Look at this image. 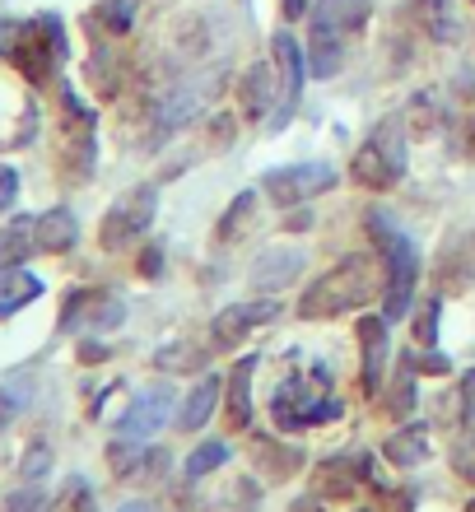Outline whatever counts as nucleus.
I'll return each instance as SVG.
<instances>
[{
	"instance_id": "nucleus-1",
	"label": "nucleus",
	"mask_w": 475,
	"mask_h": 512,
	"mask_svg": "<svg viewBox=\"0 0 475 512\" xmlns=\"http://www.w3.org/2000/svg\"><path fill=\"white\" fill-rule=\"evenodd\" d=\"M378 289V261L373 256H345L326 270L322 280H313L299 298L303 322H326V317H345V312L368 308V298Z\"/></svg>"
},
{
	"instance_id": "nucleus-2",
	"label": "nucleus",
	"mask_w": 475,
	"mask_h": 512,
	"mask_svg": "<svg viewBox=\"0 0 475 512\" xmlns=\"http://www.w3.org/2000/svg\"><path fill=\"white\" fill-rule=\"evenodd\" d=\"M66 52H70V42H66L61 19H56V14H38V19H28V24L14 28V42H10V52H5V61H10L28 84H52V75L61 70V61H66Z\"/></svg>"
},
{
	"instance_id": "nucleus-3",
	"label": "nucleus",
	"mask_w": 475,
	"mask_h": 512,
	"mask_svg": "<svg viewBox=\"0 0 475 512\" xmlns=\"http://www.w3.org/2000/svg\"><path fill=\"white\" fill-rule=\"evenodd\" d=\"M224 84V70H205V75H191V80H182L177 89H168V94L154 103V122H150V140L145 145L159 149L163 140H173L182 126H191L196 117L205 112V103L215 98V89Z\"/></svg>"
},
{
	"instance_id": "nucleus-4",
	"label": "nucleus",
	"mask_w": 475,
	"mask_h": 512,
	"mask_svg": "<svg viewBox=\"0 0 475 512\" xmlns=\"http://www.w3.org/2000/svg\"><path fill=\"white\" fill-rule=\"evenodd\" d=\"M350 177L368 191H392L406 177V131H396V122H382L350 163Z\"/></svg>"
},
{
	"instance_id": "nucleus-5",
	"label": "nucleus",
	"mask_w": 475,
	"mask_h": 512,
	"mask_svg": "<svg viewBox=\"0 0 475 512\" xmlns=\"http://www.w3.org/2000/svg\"><path fill=\"white\" fill-rule=\"evenodd\" d=\"M154 215H159V187H131L122 191L117 201H112V210L103 215V224H98V243H103V252H122L126 243H136V238H145L154 224Z\"/></svg>"
},
{
	"instance_id": "nucleus-6",
	"label": "nucleus",
	"mask_w": 475,
	"mask_h": 512,
	"mask_svg": "<svg viewBox=\"0 0 475 512\" xmlns=\"http://www.w3.org/2000/svg\"><path fill=\"white\" fill-rule=\"evenodd\" d=\"M94 112L80 103L75 89H61V168L70 182H84L94 173Z\"/></svg>"
},
{
	"instance_id": "nucleus-7",
	"label": "nucleus",
	"mask_w": 475,
	"mask_h": 512,
	"mask_svg": "<svg viewBox=\"0 0 475 512\" xmlns=\"http://www.w3.org/2000/svg\"><path fill=\"white\" fill-rule=\"evenodd\" d=\"M340 415V401L336 396H322V391H308V382L294 373V378L285 382V387L275 391V401H271V419H275V429H308V424H326V419H336Z\"/></svg>"
},
{
	"instance_id": "nucleus-8",
	"label": "nucleus",
	"mask_w": 475,
	"mask_h": 512,
	"mask_svg": "<svg viewBox=\"0 0 475 512\" xmlns=\"http://www.w3.org/2000/svg\"><path fill=\"white\" fill-rule=\"evenodd\" d=\"M382 266H387V298H382V317L387 322H406L410 298H415V280H420V252L406 233H396L392 247L382 252Z\"/></svg>"
},
{
	"instance_id": "nucleus-9",
	"label": "nucleus",
	"mask_w": 475,
	"mask_h": 512,
	"mask_svg": "<svg viewBox=\"0 0 475 512\" xmlns=\"http://www.w3.org/2000/svg\"><path fill=\"white\" fill-rule=\"evenodd\" d=\"M271 56H275V70H280V108L271 112V131H285L289 117L299 112L303 80H308V52H303L299 38L285 28V33L271 38Z\"/></svg>"
},
{
	"instance_id": "nucleus-10",
	"label": "nucleus",
	"mask_w": 475,
	"mask_h": 512,
	"mask_svg": "<svg viewBox=\"0 0 475 512\" xmlns=\"http://www.w3.org/2000/svg\"><path fill=\"white\" fill-rule=\"evenodd\" d=\"M126 322V303L108 289H75L61 303V331H117Z\"/></svg>"
},
{
	"instance_id": "nucleus-11",
	"label": "nucleus",
	"mask_w": 475,
	"mask_h": 512,
	"mask_svg": "<svg viewBox=\"0 0 475 512\" xmlns=\"http://www.w3.org/2000/svg\"><path fill=\"white\" fill-rule=\"evenodd\" d=\"M266 196H271L275 205H303L313 201V196H322V191L336 187V168L331 163H294V168H271L266 173Z\"/></svg>"
},
{
	"instance_id": "nucleus-12",
	"label": "nucleus",
	"mask_w": 475,
	"mask_h": 512,
	"mask_svg": "<svg viewBox=\"0 0 475 512\" xmlns=\"http://www.w3.org/2000/svg\"><path fill=\"white\" fill-rule=\"evenodd\" d=\"M275 317H280V303L275 298H252V303H233V308H224L215 317V326H210V340H215V350H238L257 326H271Z\"/></svg>"
},
{
	"instance_id": "nucleus-13",
	"label": "nucleus",
	"mask_w": 475,
	"mask_h": 512,
	"mask_svg": "<svg viewBox=\"0 0 475 512\" xmlns=\"http://www.w3.org/2000/svg\"><path fill=\"white\" fill-rule=\"evenodd\" d=\"M168 415H173V391L168 387L140 391L136 401L126 405V415L117 419V438H136V443H145V438H154V433L168 424Z\"/></svg>"
},
{
	"instance_id": "nucleus-14",
	"label": "nucleus",
	"mask_w": 475,
	"mask_h": 512,
	"mask_svg": "<svg viewBox=\"0 0 475 512\" xmlns=\"http://www.w3.org/2000/svg\"><path fill=\"white\" fill-rule=\"evenodd\" d=\"M238 98H243V112L247 117H271L275 108H280V70L275 66H247L243 84H238Z\"/></svg>"
},
{
	"instance_id": "nucleus-15",
	"label": "nucleus",
	"mask_w": 475,
	"mask_h": 512,
	"mask_svg": "<svg viewBox=\"0 0 475 512\" xmlns=\"http://www.w3.org/2000/svg\"><path fill=\"white\" fill-rule=\"evenodd\" d=\"M373 461H354V457H336V461H322L313 471V489L317 494H331V499H354L359 485H364V475Z\"/></svg>"
},
{
	"instance_id": "nucleus-16",
	"label": "nucleus",
	"mask_w": 475,
	"mask_h": 512,
	"mask_svg": "<svg viewBox=\"0 0 475 512\" xmlns=\"http://www.w3.org/2000/svg\"><path fill=\"white\" fill-rule=\"evenodd\" d=\"M303 270V252L299 247H275V252H261L252 261V289L261 294H275V289H285L294 284V275Z\"/></svg>"
},
{
	"instance_id": "nucleus-17",
	"label": "nucleus",
	"mask_w": 475,
	"mask_h": 512,
	"mask_svg": "<svg viewBox=\"0 0 475 512\" xmlns=\"http://www.w3.org/2000/svg\"><path fill=\"white\" fill-rule=\"evenodd\" d=\"M359 345H364V391H382V368H387V317H359Z\"/></svg>"
},
{
	"instance_id": "nucleus-18",
	"label": "nucleus",
	"mask_w": 475,
	"mask_h": 512,
	"mask_svg": "<svg viewBox=\"0 0 475 512\" xmlns=\"http://www.w3.org/2000/svg\"><path fill=\"white\" fill-rule=\"evenodd\" d=\"M308 75H317V80H331V75H340V66H345V33H336V28L326 24H313V38H308Z\"/></svg>"
},
{
	"instance_id": "nucleus-19",
	"label": "nucleus",
	"mask_w": 475,
	"mask_h": 512,
	"mask_svg": "<svg viewBox=\"0 0 475 512\" xmlns=\"http://www.w3.org/2000/svg\"><path fill=\"white\" fill-rule=\"evenodd\" d=\"M33 238H38V252H70V247L80 243V224H75V215H70L66 205H56V210H47V215H38V229H33Z\"/></svg>"
},
{
	"instance_id": "nucleus-20",
	"label": "nucleus",
	"mask_w": 475,
	"mask_h": 512,
	"mask_svg": "<svg viewBox=\"0 0 475 512\" xmlns=\"http://www.w3.org/2000/svg\"><path fill=\"white\" fill-rule=\"evenodd\" d=\"M252 373H257V359L247 354L224 378V391H229V429H247L252 424Z\"/></svg>"
},
{
	"instance_id": "nucleus-21",
	"label": "nucleus",
	"mask_w": 475,
	"mask_h": 512,
	"mask_svg": "<svg viewBox=\"0 0 475 512\" xmlns=\"http://www.w3.org/2000/svg\"><path fill=\"white\" fill-rule=\"evenodd\" d=\"M42 298V280L33 270L14 266V270H0V322L14 317V312H24L28 303H38Z\"/></svg>"
},
{
	"instance_id": "nucleus-22",
	"label": "nucleus",
	"mask_w": 475,
	"mask_h": 512,
	"mask_svg": "<svg viewBox=\"0 0 475 512\" xmlns=\"http://www.w3.org/2000/svg\"><path fill=\"white\" fill-rule=\"evenodd\" d=\"M33 229H38V219H28V215H14L10 224L0 229V270L24 266L28 256L38 252V238H33Z\"/></svg>"
},
{
	"instance_id": "nucleus-23",
	"label": "nucleus",
	"mask_w": 475,
	"mask_h": 512,
	"mask_svg": "<svg viewBox=\"0 0 475 512\" xmlns=\"http://www.w3.org/2000/svg\"><path fill=\"white\" fill-rule=\"evenodd\" d=\"M382 457L392 461V466H401V471L424 466V461H429V429H424V424H406L401 433H392V438L382 443Z\"/></svg>"
},
{
	"instance_id": "nucleus-24",
	"label": "nucleus",
	"mask_w": 475,
	"mask_h": 512,
	"mask_svg": "<svg viewBox=\"0 0 475 512\" xmlns=\"http://www.w3.org/2000/svg\"><path fill=\"white\" fill-rule=\"evenodd\" d=\"M219 391H224V382H219V378H205L196 391H187V401H182V410H177L182 433L205 429V419L215 415V405H219Z\"/></svg>"
},
{
	"instance_id": "nucleus-25",
	"label": "nucleus",
	"mask_w": 475,
	"mask_h": 512,
	"mask_svg": "<svg viewBox=\"0 0 475 512\" xmlns=\"http://www.w3.org/2000/svg\"><path fill=\"white\" fill-rule=\"evenodd\" d=\"M313 24H326L350 38V33H359V28L368 24V0H322L313 14Z\"/></svg>"
},
{
	"instance_id": "nucleus-26",
	"label": "nucleus",
	"mask_w": 475,
	"mask_h": 512,
	"mask_svg": "<svg viewBox=\"0 0 475 512\" xmlns=\"http://www.w3.org/2000/svg\"><path fill=\"white\" fill-rule=\"evenodd\" d=\"M252 461L266 471V480H285V475H294L303 466V452L299 447H280L271 438H252Z\"/></svg>"
},
{
	"instance_id": "nucleus-27",
	"label": "nucleus",
	"mask_w": 475,
	"mask_h": 512,
	"mask_svg": "<svg viewBox=\"0 0 475 512\" xmlns=\"http://www.w3.org/2000/svg\"><path fill=\"white\" fill-rule=\"evenodd\" d=\"M415 14H420V24L429 28V38H438V42L462 38V24H457L452 0H415Z\"/></svg>"
},
{
	"instance_id": "nucleus-28",
	"label": "nucleus",
	"mask_w": 475,
	"mask_h": 512,
	"mask_svg": "<svg viewBox=\"0 0 475 512\" xmlns=\"http://www.w3.org/2000/svg\"><path fill=\"white\" fill-rule=\"evenodd\" d=\"M252 210H257V191H238L233 196V205L219 215V224H215V243H238L247 233V224H252Z\"/></svg>"
},
{
	"instance_id": "nucleus-29",
	"label": "nucleus",
	"mask_w": 475,
	"mask_h": 512,
	"mask_svg": "<svg viewBox=\"0 0 475 512\" xmlns=\"http://www.w3.org/2000/svg\"><path fill=\"white\" fill-rule=\"evenodd\" d=\"M47 512H98L89 480H84V475H70L66 485H61V494L47 503Z\"/></svg>"
},
{
	"instance_id": "nucleus-30",
	"label": "nucleus",
	"mask_w": 475,
	"mask_h": 512,
	"mask_svg": "<svg viewBox=\"0 0 475 512\" xmlns=\"http://www.w3.org/2000/svg\"><path fill=\"white\" fill-rule=\"evenodd\" d=\"M94 24L103 28V33H112V38L131 33V24H136V0H103L94 10Z\"/></svg>"
},
{
	"instance_id": "nucleus-31",
	"label": "nucleus",
	"mask_w": 475,
	"mask_h": 512,
	"mask_svg": "<svg viewBox=\"0 0 475 512\" xmlns=\"http://www.w3.org/2000/svg\"><path fill=\"white\" fill-rule=\"evenodd\" d=\"M201 364H205V354H201V345H191V340L154 354V368H163V373H191V368H201Z\"/></svg>"
},
{
	"instance_id": "nucleus-32",
	"label": "nucleus",
	"mask_w": 475,
	"mask_h": 512,
	"mask_svg": "<svg viewBox=\"0 0 475 512\" xmlns=\"http://www.w3.org/2000/svg\"><path fill=\"white\" fill-rule=\"evenodd\" d=\"M415 401H420V391H415V368L401 364V373H396V382H392V396H387V410H392L396 419H406L410 410H415Z\"/></svg>"
},
{
	"instance_id": "nucleus-33",
	"label": "nucleus",
	"mask_w": 475,
	"mask_h": 512,
	"mask_svg": "<svg viewBox=\"0 0 475 512\" xmlns=\"http://www.w3.org/2000/svg\"><path fill=\"white\" fill-rule=\"evenodd\" d=\"M224 461H229V447H224V443H201L187 457V480H205V475L219 471Z\"/></svg>"
},
{
	"instance_id": "nucleus-34",
	"label": "nucleus",
	"mask_w": 475,
	"mask_h": 512,
	"mask_svg": "<svg viewBox=\"0 0 475 512\" xmlns=\"http://www.w3.org/2000/svg\"><path fill=\"white\" fill-rule=\"evenodd\" d=\"M89 80H94V89L103 98L117 94V84H122V75H117V56H112V52H94V56H89Z\"/></svg>"
},
{
	"instance_id": "nucleus-35",
	"label": "nucleus",
	"mask_w": 475,
	"mask_h": 512,
	"mask_svg": "<svg viewBox=\"0 0 475 512\" xmlns=\"http://www.w3.org/2000/svg\"><path fill=\"white\" fill-rule=\"evenodd\" d=\"M140 452H145V443H136V438H112L108 443V466H112V475H131L136 471V461H140Z\"/></svg>"
},
{
	"instance_id": "nucleus-36",
	"label": "nucleus",
	"mask_w": 475,
	"mask_h": 512,
	"mask_svg": "<svg viewBox=\"0 0 475 512\" xmlns=\"http://www.w3.org/2000/svg\"><path fill=\"white\" fill-rule=\"evenodd\" d=\"M163 471H168V452H163V447H150V452H140L136 471L126 475V480H131V485H154Z\"/></svg>"
},
{
	"instance_id": "nucleus-37",
	"label": "nucleus",
	"mask_w": 475,
	"mask_h": 512,
	"mask_svg": "<svg viewBox=\"0 0 475 512\" xmlns=\"http://www.w3.org/2000/svg\"><path fill=\"white\" fill-rule=\"evenodd\" d=\"M438 284L448 294H462L466 284H471V266H466L462 256H438Z\"/></svg>"
},
{
	"instance_id": "nucleus-38",
	"label": "nucleus",
	"mask_w": 475,
	"mask_h": 512,
	"mask_svg": "<svg viewBox=\"0 0 475 512\" xmlns=\"http://www.w3.org/2000/svg\"><path fill=\"white\" fill-rule=\"evenodd\" d=\"M406 126L415 135H434L438 131V112H434V98L429 94H420L415 103H410V117H406Z\"/></svg>"
},
{
	"instance_id": "nucleus-39",
	"label": "nucleus",
	"mask_w": 475,
	"mask_h": 512,
	"mask_svg": "<svg viewBox=\"0 0 475 512\" xmlns=\"http://www.w3.org/2000/svg\"><path fill=\"white\" fill-rule=\"evenodd\" d=\"M19 471H24V480H33V485H38L42 475L52 471V447H47V443H33L24 452V461H19Z\"/></svg>"
},
{
	"instance_id": "nucleus-40",
	"label": "nucleus",
	"mask_w": 475,
	"mask_h": 512,
	"mask_svg": "<svg viewBox=\"0 0 475 512\" xmlns=\"http://www.w3.org/2000/svg\"><path fill=\"white\" fill-rule=\"evenodd\" d=\"M5 512H47V494L28 480L24 489H14L10 499H5Z\"/></svg>"
},
{
	"instance_id": "nucleus-41",
	"label": "nucleus",
	"mask_w": 475,
	"mask_h": 512,
	"mask_svg": "<svg viewBox=\"0 0 475 512\" xmlns=\"http://www.w3.org/2000/svg\"><path fill=\"white\" fill-rule=\"evenodd\" d=\"M438 308H443V298H429L420 322H415V340H420L424 350H434V340H438Z\"/></svg>"
},
{
	"instance_id": "nucleus-42",
	"label": "nucleus",
	"mask_w": 475,
	"mask_h": 512,
	"mask_svg": "<svg viewBox=\"0 0 475 512\" xmlns=\"http://www.w3.org/2000/svg\"><path fill=\"white\" fill-rule=\"evenodd\" d=\"M368 238H373V247H378V256L392 247L396 229H392V219L382 215V210H368Z\"/></svg>"
},
{
	"instance_id": "nucleus-43",
	"label": "nucleus",
	"mask_w": 475,
	"mask_h": 512,
	"mask_svg": "<svg viewBox=\"0 0 475 512\" xmlns=\"http://www.w3.org/2000/svg\"><path fill=\"white\" fill-rule=\"evenodd\" d=\"M452 466H457V475H462V480H471V485H475V433H466L462 443H457Z\"/></svg>"
},
{
	"instance_id": "nucleus-44",
	"label": "nucleus",
	"mask_w": 475,
	"mask_h": 512,
	"mask_svg": "<svg viewBox=\"0 0 475 512\" xmlns=\"http://www.w3.org/2000/svg\"><path fill=\"white\" fill-rule=\"evenodd\" d=\"M19 201V173H14L10 163H0V215Z\"/></svg>"
},
{
	"instance_id": "nucleus-45",
	"label": "nucleus",
	"mask_w": 475,
	"mask_h": 512,
	"mask_svg": "<svg viewBox=\"0 0 475 512\" xmlns=\"http://www.w3.org/2000/svg\"><path fill=\"white\" fill-rule=\"evenodd\" d=\"M410 368H415V373H434V378H443V373H448V354H438V350H424L420 359H410Z\"/></svg>"
},
{
	"instance_id": "nucleus-46",
	"label": "nucleus",
	"mask_w": 475,
	"mask_h": 512,
	"mask_svg": "<svg viewBox=\"0 0 475 512\" xmlns=\"http://www.w3.org/2000/svg\"><path fill=\"white\" fill-rule=\"evenodd\" d=\"M19 405H24V396H19V387H0V433L10 429V419L19 415Z\"/></svg>"
},
{
	"instance_id": "nucleus-47",
	"label": "nucleus",
	"mask_w": 475,
	"mask_h": 512,
	"mask_svg": "<svg viewBox=\"0 0 475 512\" xmlns=\"http://www.w3.org/2000/svg\"><path fill=\"white\" fill-rule=\"evenodd\" d=\"M462 424L475 429V368L462 373Z\"/></svg>"
},
{
	"instance_id": "nucleus-48",
	"label": "nucleus",
	"mask_w": 475,
	"mask_h": 512,
	"mask_svg": "<svg viewBox=\"0 0 475 512\" xmlns=\"http://www.w3.org/2000/svg\"><path fill=\"white\" fill-rule=\"evenodd\" d=\"M108 345H103V340H84L80 345V364H103V359H108Z\"/></svg>"
},
{
	"instance_id": "nucleus-49",
	"label": "nucleus",
	"mask_w": 475,
	"mask_h": 512,
	"mask_svg": "<svg viewBox=\"0 0 475 512\" xmlns=\"http://www.w3.org/2000/svg\"><path fill=\"white\" fill-rule=\"evenodd\" d=\"M215 145L219 149L233 145V117H229V112H224V117H215Z\"/></svg>"
},
{
	"instance_id": "nucleus-50",
	"label": "nucleus",
	"mask_w": 475,
	"mask_h": 512,
	"mask_svg": "<svg viewBox=\"0 0 475 512\" xmlns=\"http://www.w3.org/2000/svg\"><path fill=\"white\" fill-rule=\"evenodd\" d=\"M140 270H145L150 280H154V275H159V270H163V252H159V247H150V252L140 256Z\"/></svg>"
},
{
	"instance_id": "nucleus-51",
	"label": "nucleus",
	"mask_w": 475,
	"mask_h": 512,
	"mask_svg": "<svg viewBox=\"0 0 475 512\" xmlns=\"http://www.w3.org/2000/svg\"><path fill=\"white\" fill-rule=\"evenodd\" d=\"M14 28H19V24H14V19H0V56L10 52V42H14Z\"/></svg>"
},
{
	"instance_id": "nucleus-52",
	"label": "nucleus",
	"mask_w": 475,
	"mask_h": 512,
	"mask_svg": "<svg viewBox=\"0 0 475 512\" xmlns=\"http://www.w3.org/2000/svg\"><path fill=\"white\" fill-rule=\"evenodd\" d=\"M280 10H285V19H299L308 10V0H280Z\"/></svg>"
},
{
	"instance_id": "nucleus-53",
	"label": "nucleus",
	"mask_w": 475,
	"mask_h": 512,
	"mask_svg": "<svg viewBox=\"0 0 475 512\" xmlns=\"http://www.w3.org/2000/svg\"><path fill=\"white\" fill-rule=\"evenodd\" d=\"M466 512H475V499H471V503H466Z\"/></svg>"
}]
</instances>
